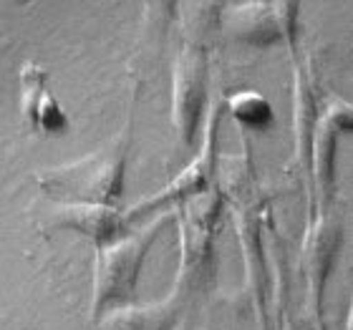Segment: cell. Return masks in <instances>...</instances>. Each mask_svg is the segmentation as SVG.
Wrapping results in <instances>:
<instances>
[{
	"mask_svg": "<svg viewBox=\"0 0 353 330\" xmlns=\"http://www.w3.org/2000/svg\"><path fill=\"white\" fill-rule=\"evenodd\" d=\"M184 308V298L172 293L159 302L147 305H121V308L106 310L101 318V330H172L176 318Z\"/></svg>",
	"mask_w": 353,
	"mask_h": 330,
	"instance_id": "cell-10",
	"label": "cell"
},
{
	"mask_svg": "<svg viewBox=\"0 0 353 330\" xmlns=\"http://www.w3.org/2000/svg\"><path fill=\"white\" fill-rule=\"evenodd\" d=\"M295 139L301 141V156L308 162V144H310V134H313V126H316L318 111L313 106V88L308 86L305 76L295 74Z\"/></svg>",
	"mask_w": 353,
	"mask_h": 330,
	"instance_id": "cell-12",
	"label": "cell"
},
{
	"mask_svg": "<svg viewBox=\"0 0 353 330\" xmlns=\"http://www.w3.org/2000/svg\"><path fill=\"white\" fill-rule=\"evenodd\" d=\"M46 79H48V74L41 66H36V63H26L21 68V114L28 126H33V121H36L38 103H41L43 94L48 91L46 88Z\"/></svg>",
	"mask_w": 353,
	"mask_h": 330,
	"instance_id": "cell-13",
	"label": "cell"
},
{
	"mask_svg": "<svg viewBox=\"0 0 353 330\" xmlns=\"http://www.w3.org/2000/svg\"><path fill=\"white\" fill-rule=\"evenodd\" d=\"M232 116L245 126L252 129H268L272 124V106L258 91H240V94L230 96L228 101Z\"/></svg>",
	"mask_w": 353,
	"mask_h": 330,
	"instance_id": "cell-11",
	"label": "cell"
},
{
	"mask_svg": "<svg viewBox=\"0 0 353 330\" xmlns=\"http://www.w3.org/2000/svg\"><path fill=\"white\" fill-rule=\"evenodd\" d=\"M217 126H220V106H212V109H210V116H207L205 134H202V149H199V156H194V159H192V162L187 164V167H184L162 192H157V194H152V197H144L139 205H134L129 212H124L126 225H129V222H137V220H149V217H154L157 214V209L176 205V202H187V199L197 197L199 192L207 189L210 172H212V167H214V139H217Z\"/></svg>",
	"mask_w": 353,
	"mask_h": 330,
	"instance_id": "cell-5",
	"label": "cell"
},
{
	"mask_svg": "<svg viewBox=\"0 0 353 330\" xmlns=\"http://www.w3.org/2000/svg\"><path fill=\"white\" fill-rule=\"evenodd\" d=\"M230 33L250 45H272L295 41L298 6L295 3H240L228 15Z\"/></svg>",
	"mask_w": 353,
	"mask_h": 330,
	"instance_id": "cell-7",
	"label": "cell"
},
{
	"mask_svg": "<svg viewBox=\"0 0 353 330\" xmlns=\"http://www.w3.org/2000/svg\"><path fill=\"white\" fill-rule=\"evenodd\" d=\"M353 126V109L346 101H333L316 118L308 144V162L313 172V189H316L318 212L328 214L333 197V167H336V149L339 136Z\"/></svg>",
	"mask_w": 353,
	"mask_h": 330,
	"instance_id": "cell-6",
	"label": "cell"
},
{
	"mask_svg": "<svg viewBox=\"0 0 353 330\" xmlns=\"http://www.w3.org/2000/svg\"><path fill=\"white\" fill-rule=\"evenodd\" d=\"M207 48L187 45L179 51L172 74V126L184 147H192L207 106Z\"/></svg>",
	"mask_w": 353,
	"mask_h": 330,
	"instance_id": "cell-4",
	"label": "cell"
},
{
	"mask_svg": "<svg viewBox=\"0 0 353 330\" xmlns=\"http://www.w3.org/2000/svg\"><path fill=\"white\" fill-rule=\"evenodd\" d=\"M174 214V209L154 214L139 229L124 232L121 237L99 247L94 262V305H91L94 318L106 310L134 302L144 257L157 243V237L172 225Z\"/></svg>",
	"mask_w": 353,
	"mask_h": 330,
	"instance_id": "cell-2",
	"label": "cell"
},
{
	"mask_svg": "<svg viewBox=\"0 0 353 330\" xmlns=\"http://www.w3.org/2000/svg\"><path fill=\"white\" fill-rule=\"evenodd\" d=\"M220 205V189H205L187 199L179 214V270L174 293L184 300L202 290L214 272L212 229L217 225Z\"/></svg>",
	"mask_w": 353,
	"mask_h": 330,
	"instance_id": "cell-3",
	"label": "cell"
},
{
	"mask_svg": "<svg viewBox=\"0 0 353 330\" xmlns=\"http://www.w3.org/2000/svg\"><path fill=\"white\" fill-rule=\"evenodd\" d=\"M341 237H343L341 222L331 220L328 214H318V220L313 222V227L308 229L305 243H303V270H305V278H308V298L310 305L318 313H321V305H323L325 280H328L333 260H336L341 243H343Z\"/></svg>",
	"mask_w": 353,
	"mask_h": 330,
	"instance_id": "cell-9",
	"label": "cell"
},
{
	"mask_svg": "<svg viewBox=\"0 0 353 330\" xmlns=\"http://www.w3.org/2000/svg\"><path fill=\"white\" fill-rule=\"evenodd\" d=\"M172 330H192V328H190V323H187V320H184V318H182V323H176Z\"/></svg>",
	"mask_w": 353,
	"mask_h": 330,
	"instance_id": "cell-14",
	"label": "cell"
},
{
	"mask_svg": "<svg viewBox=\"0 0 353 330\" xmlns=\"http://www.w3.org/2000/svg\"><path fill=\"white\" fill-rule=\"evenodd\" d=\"M51 229H71L94 240L99 247L117 240L126 232L124 214L111 205H91V202H59L48 214Z\"/></svg>",
	"mask_w": 353,
	"mask_h": 330,
	"instance_id": "cell-8",
	"label": "cell"
},
{
	"mask_svg": "<svg viewBox=\"0 0 353 330\" xmlns=\"http://www.w3.org/2000/svg\"><path fill=\"white\" fill-rule=\"evenodd\" d=\"M129 149H132V118H126L119 136H114L94 154L63 167L43 169L38 174V184L46 194L56 197L59 202L111 205L124 192Z\"/></svg>",
	"mask_w": 353,
	"mask_h": 330,
	"instance_id": "cell-1",
	"label": "cell"
}]
</instances>
